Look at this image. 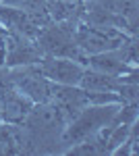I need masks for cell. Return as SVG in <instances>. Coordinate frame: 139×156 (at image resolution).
<instances>
[{"label":"cell","mask_w":139,"mask_h":156,"mask_svg":"<svg viewBox=\"0 0 139 156\" xmlns=\"http://www.w3.org/2000/svg\"><path fill=\"white\" fill-rule=\"evenodd\" d=\"M44 11L50 21L77 25L83 19V0H46Z\"/></svg>","instance_id":"10"},{"label":"cell","mask_w":139,"mask_h":156,"mask_svg":"<svg viewBox=\"0 0 139 156\" xmlns=\"http://www.w3.org/2000/svg\"><path fill=\"white\" fill-rule=\"evenodd\" d=\"M4 54H6V29L0 25V67H4Z\"/></svg>","instance_id":"13"},{"label":"cell","mask_w":139,"mask_h":156,"mask_svg":"<svg viewBox=\"0 0 139 156\" xmlns=\"http://www.w3.org/2000/svg\"><path fill=\"white\" fill-rule=\"evenodd\" d=\"M118 106H120L118 102L87 104L67 123V127L62 129V135H60V144L73 146L77 142H81V140H85V137L93 135V133H98L106 125H112L116 112H118Z\"/></svg>","instance_id":"1"},{"label":"cell","mask_w":139,"mask_h":156,"mask_svg":"<svg viewBox=\"0 0 139 156\" xmlns=\"http://www.w3.org/2000/svg\"><path fill=\"white\" fill-rule=\"evenodd\" d=\"M85 67H89L93 71H100V73H108V75H127V73L137 71V67L125 62V58L120 56L118 48L116 50H108V52H100V54H87L85 60H83Z\"/></svg>","instance_id":"9"},{"label":"cell","mask_w":139,"mask_h":156,"mask_svg":"<svg viewBox=\"0 0 139 156\" xmlns=\"http://www.w3.org/2000/svg\"><path fill=\"white\" fill-rule=\"evenodd\" d=\"M37 69L42 75L50 79L52 83H62V85H79L85 71V65L73 58H60V56H42L37 62Z\"/></svg>","instance_id":"5"},{"label":"cell","mask_w":139,"mask_h":156,"mask_svg":"<svg viewBox=\"0 0 139 156\" xmlns=\"http://www.w3.org/2000/svg\"><path fill=\"white\" fill-rule=\"evenodd\" d=\"M75 23H58L50 21L46 23L35 36V44L44 56H60V58H73L83 65V54L77 42H75Z\"/></svg>","instance_id":"2"},{"label":"cell","mask_w":139,"mask_h":156,"mask_svg":"<svg viewBox=\"0 0 139 156\" xmlns=\"http://www.w3.org/2000/svg\"><path fill=\"white\" fill-rule=\"evenodd\" d=\"M131 37L127 31L118 27H100V25H87L79 21L75 27V42L83 54H100L108 50H116L123 44H127Z\"/></svg>","instance_id":"3"},{"label":"cell","mask_w":139,"mask_h":156,"mask_svg":"<svg viewBox=\"0 0 139 156\" xmlns=\"http://www.w3.org/2000/svg\"><path fill=\"white\" fill-rule=\"evenodd\" d=\"M31 108H33V102L27 96H23L19 90L11 87L0 98V121L9 125H23Z\"/></svg>","instance_id":"8"},{"label":"cell","mask_w":139,"mask_h":156,"mask_svg":"<svg viewBox=\"0 0 139 156\" xmlns=\"http://www.w3.org/2000/svg\"><path fill=\"white\" fill-rule=\"evenodd\" d=\"M9 69V67H6ZM9 77L15 90H19L23 96H27L33 104L50 100V87L52 81L46 79L37 65H21V67H11Z\"/></svg>","instance_id":"4"},{"label":"cell","mask_w":139,"mask_h":156,"mask_svg":"<svg viewBox=\"0 0 139 156\" xmlns=\"http://www.w3.org/2000/svg\"><path fill=\"white\" fill-rule=\"evenodd\" d=\"M4 154H23V129L0 121V156Z\"/></svg>","instance_id":"11"},{"label":"cell","mask_w":139,"mask_h":156,"mask_svg":"<svg viewBox=\"0 0 139 156\" xmlns=\"http://www.w3.org/2000/svg\"><path fill=\"white\" fill-rule=\"evenodd\" d=\"M42 52L31 37L23 36L19 31L6 29V54L4 67H21V65H37L42 60Z\"/></svg>","instance_id":"6"},{"label":"cell","mask_w":139,"mask_h":156,"mask_svg":"<svg viewBox=\"0 0 139 156\" xmlns=\"http://www.w3.org/2000/svg\"><path fill=\"white\" fill-rule=\"evenodd\" d=\"M50 102H54L67 119H73L81 108L89 104L87 90L79 85H62V83H52L50 87Z\"/></svg>","instance_id":"7"},{"label":"cell","mask_w":139,"mask_h":156,"mask_svg":"<svg viewBox=\"0 0 139 156\" xmlns=\"http://www.w3.org/2000/svg\"><path fill=\"white\" fill-rule=\"evenodd\" d=\"M0 2L23 9V11H44V6H46V0H0Z\"/></svg>","instance_id":"12"}]
</instances>
